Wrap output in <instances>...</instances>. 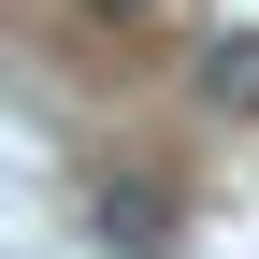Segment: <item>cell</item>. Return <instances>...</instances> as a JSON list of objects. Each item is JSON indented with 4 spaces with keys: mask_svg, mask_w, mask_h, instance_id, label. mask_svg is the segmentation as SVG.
I'll use <instances>...</instances> for the list:
<instances>
[{
    "mask_svg": "<svg viewBox=\"0 0 259 259\" xmlns=\"http://www.w3.org/2000/svg\"><path fill=\"white\" fill-rule=\"evenodd\" d=\"M87 15H158V0H87Z\"/></svg>",
    "mask_w": 259,
    "mask_h": 259,
    "instance_id": "3",
    "label": "cell"
},
{
    "mask_svg": "<svg viewBox=\"0 0 259 259\" xmlns=\"http://www.w3.org/2000/svg\"><path fill=\"white\" fill-rule=\"evenodd\" d=\"M87 231H101L115 259H173V187L158 173H101L87 187Z\"/></svg>",
    "mask_w": 259,
    "mask_h": 259,
    "instance_id": "1",
    "label": "cell"
},
{
    "mask_svg": "<svg viewBox=\"0 0 259 259\" xmlns=\"http://www.w3.org/2000/svg\"><path fill=\"white\" fill-rule=\"evenodd\" d=\"M202 101L216 115H259V29H216L202 44Z\"/></svg>",
    "mask_w": 259,
    "mask_h": 259,
    "instance_id": "2",
    "label": "cell"
}]
</instances>
